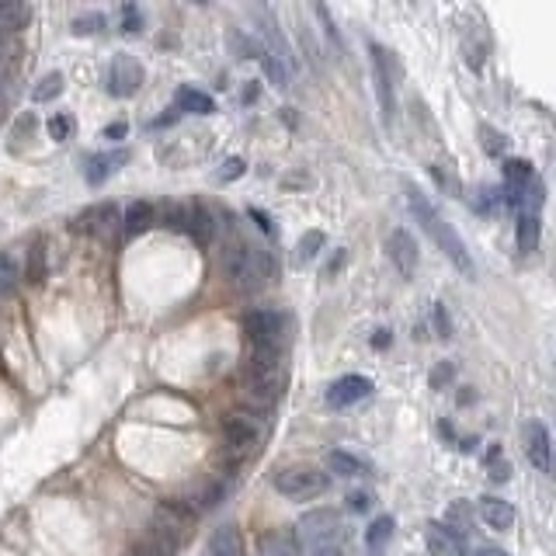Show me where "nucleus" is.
I'll return each instance as SVG.
<instances>
[{
    "instance_id": "nucleus-34",
    "label": "nucleus",
    "mask_w": 556,
    "mask_h": 556,
    "mask_svg": "<svg viewBox=\"0 0 556 556\" xmlns=\"http://www.w3.org/2000/svg\"><path fill=\"white\" fill-rule=\"evenodd\" d=\"M431 174H435V181H438V188H442V192H449V195H463V185H459L456 171H452L449 164H435V167H431Z\"/></svg>"
},
{
    "instance_id": "nucleus-22",
    "label": "nucleus",
    "mask_w": 556,
    "mask_h": 556,
    "mask_svg": "<svg viewBox=\"0 0 556 556\" xmlns=\"http://www.w3.org/2000/svg\"><path fill=\"white\" fill-rule=\"evenodd\" d=\"M153 223H157V216H153L150 202H133V206L126 209V216H122V233L133 240V237H139V233L150 230Z\"/></svg>"
},
{
    "instance_id": "nucleus-48",
    "label": "nucleus",
    "mask_w": 556,
    "mask_h": 556,
    "mask_svg": "<svg viewBox=\"0 0 556 556\" xmlns=\"http://www.w3.org/2000/svg\"><path fill=\"white\" fill-rule=\"evenodd\" d=\"M390 331H376V338H372V348H386V345H390Z\"/></svg>"
},
{
    "instance_id": "nucleus-20",
    "label": "nucleus",
    "mask_w": 556,
    "mask_h": 556,
    "mask_svg": "<svg viewBox=\"0 0 556 556\" xmlns=\"http://www.w3.org/2000/svg\"><path fill=\"white\" fill-rule=\"evenodd\" d=\"M174 112L212 115V112H216V101H212L206 91H199V87L185 84V87H178V94H174Z\"/></svg>"
},
{
    "instance_id": "nucleus-47",
    "label": "nucleus",
    "mask_w": 556,
    "mask_h": 556,
    "mask_svg": "<svg viewBox=\"0 0 556 556\" xmlns=\"http://www.w3.org/2000/svg\"><path fill=\"white\" fill-rule=\"evenodd\" d=\"M129 556H160V553H157V550H153V546H150V543H146V539H143V543H139V546H136V550H133V553H129Z\"/></svg>"
},
{
    "instance_id": "nucleus-4",
    "label": "nucleus",
    "mask_w": 556,
    "mask_h": 556,
    "mask_svg": "<svg viewBox=\"0 0 556 556\" xmlns=\"http://www.w3.org/2000/svg\"><path fill=\"white\" fill-rule=\"evenodd\" d=\"M192 529H195V511L181 501H164L153 511L146 543H150L160 556H174L185 546V539L192 536Z\"/></svg>"
},
{
    "instance_id": "nucleus-45",
    "label": "nucleus",
    "mask_w": 556,
    "mask_h": 556,
    "mask_svg": "<svg viewBox=\"0 0 556 556\" xmlns=\"http://www.w3.org/2000/svg\"><path fill=\"white\" fill-rule=\"evenodd\" d=\"M247 216H251L254 223H258V230H261V233H268V237H272V233H275V226H272V219H268V212H261V209H247Z\"/></svg>"
},
{
    "instance_id": "nucleus-6",
    "label": "nucleus",
    "mask_w": 556,
    "mask_h": 556,
    "mask_svg": "<svg viewBox=\"0 0 556 556\" xmlns=\"http://www.w3.org/2000/svg\"><path fill=\"white\" fill-rule=\"evenodd\" d=\"M272 487L289 501H317L320 494H327L331 477L317 466H285L272 477Z\"/></svg>"
},
{
    "instance_id": "nucleus-12",
    "label": "nucleus",
    "mask_w": 556,
    "mask_h": 556,
    "mask_svg": "<svg viewBox=\"0 0 556 556\" xmlns=\"http://www.w3.org/2000/svg\"><path fill=\"white\" fill-rule=\"evenodd\" d=\"M369 393H372V379L369 376H341V379H334V383L327 386V404H331L334 411H345V407L362 404Z\"/></svg>"
},
{
    "instance_id": "nucleus-25",
    "label": "nucleus",
    "mask_w": 556,
    "mask_h": 556,
    "mask_svg": "<svg viewBox=\"0 0 556 556\" xmlns=\"http://www.w3.org/2000/svg\"><path fill=\"white\" fill-rule=\"evenodd\" d=\"M327 470L351 480V477H365V473H369V463H362V459L351 456L345 449H334V452H327Z\"/></svg>"
},
{
    "instance_id": "nucleus-5",
    "label": "nucleus",
    "mask_w": 556,
    "mask_h": 556,
    "mask_svg": "<svg viewBox=\"0 0 556 556\" xmlns=\"http://www.w3.org/2000/svg\"><path fill=\"white\" fill-rule=\"evenodd\" d=\"M292 532H296V539H299V546H303V553L327 550V546H341V536H345V529H341V518L334 515L331 508L306 511V515L299 518V525Z\"/></svg>"
},
{
    "instance_id": "nucleus-7",
    "label": "nucleus",
    "mask_w": 556,
    "mask_h": 556,
    "mask_svg": "<svg viewBox=\"0 0 556 556\" xmlns=\"http://www.w3.org/2000/svg\"><path fill=\"white\" fill-rule=\"evenodd\" d=\"M261 445V424L254 411H237L223 417V449L230 459H247L254 456Z\"/></svg>"
},
{
    "instance_id": "nucleus-21",
    "label": "nucleus",
    "mask_w": 556,
    "mask_h": 556,
    "mask_svg": "<svg viewBox=\"0 0 556 556\" xmlns=\"http://www.w3.org/2000/svg\"><path fill=\"white\" fill-rule=\"evenodd\" d=\"M480 518H484L494 532H508L511 525H515V508H511L508 501H501V497H484V501H480Z\"/></svg>"
},
{
    "instance_id": "nucleus-32",
    "label": "nucleus",
    "mask_w": 556,
    "mask_h": 556,
    "mask_svg": "<svg viewBox=\"0 0 556 556\" xmlns=\"http://www.w3.org/2000/svg\"><path fill=\"white\" fill-rule=\"evenodd\" d=\"M73 35H101L108 28V18L101 11H87L80 18H73Z\"/></svg>"
},
{
    "instance_id": "nucleus-24",
    "label": "nucleus",
    "mask_w": 556,
    "mask_h": 556,
    "mask_svg": "<svg viewBox=\"0 0 556 556\" xmlns=\"http://www.w3.org/2000/svg\"><path fill=\"white\" fill-rule=\"evenodd\" d=\"M539 233H543V223H539V216H532V212H518V230H515L518 251H522V254L539 251Z\"/></svg>"
},
{
    "instance_id": "nucleus-28",
    "label": "nucleus",
    "mask_w": 556,
    "mask_h": 556,
    "mask_svg": "<svg viewBox=\"0 0 556 556\" xmlns=\"http://www.w3.org/2000/svg\"><path fill=\"white\" fill-rule=\"evenodd\" d=\"M390 536H393V518L390 515H379L376 522L365 529V546H369L372 553H379L386 543H390Z\"/></svg>"
},
{
    "instance_id": "nucleus-39",
    "label": "nucleus",
    "mask_w": 556,
    "mask_h": 556,
    "mask_svg": "<svg viewBox=\"0 0 556 556\" xmlns=\"http://www.w3.org/2000/svg\"><path fill=\"white\" fill-rule=\"evenodd\" d=\"M160 226H171V230H181V226H185V206H178V202H167V206H164V216H160Z\"/></svg>"
},
{
    "instance_id": "nucleus-49",
    "label": "nucleus",
    "mask_w": 556,
    "mask_h": 556,
    "mask_svg": "<svg viewBox=\"0 0 556 556\" xmlns=\"http://www.w3.org/2000/svg\"><path fill=\"white\" fill-rule=\"evenodd\" d=\"M303 556H341V546H327V550H313V553H303Z\"/></svg>"
},
{
    "instance_id": "nucleus-27",
    "label": "nucleus",
    "mask_w": 556,
    "mask_h": 556,
    "mask_svg": "<svg viewBox=\"0 0 556 556\" xmlns=\"http://www.w3.org/2000/svg\"><path fill=\"white\" fill-rule=\"evenodd\" d=\"M21 285V268L11 251H0V296H11Z\"/></svg>"
},
{
    "instance_id": "nucleus-40",
    "label": "nucleus",
    "mask_w": 556,
    "mask_h": 556,
    "mask_svg": "<svg viewBox=\"0 0 556 556\" xmlns=\"http://www.w3.org/2000/svg\"><path fill=\"white\" fill-rule=\"evenodd\" d=\"M139 28H143V14H139L136 4H126V7H122V32L136 35Z\"/></svg>"
},
{
    "instance_id": "nucleus-33",
    "label": "nucleus",
    "mask_w": 556,
    "mask_h": 556,
    "mask_svg": "<svg viewBox=\"0 0 556 556\" xmlns=\"http://www.w3.org/2000/svg\"><path fill=\"white\" fill-rule=\"evenodd\" d=\"M258 63H261V67H265V73H268V80H272V84H278V87H285V84H289V77H292V73L282 67V60H278L275 53H268V46H265V53L258 56Z\"/></svg>"
},
{
    "instance_id": "nucleus-36",
    "label": "nucleus",
    "mask_w": 556,
    "mask_h": 556,
    "mask_svg": "<svg viewBox=\"0 0 556 556\" xmlns=\"http://www.w3.org/2000/svg\"><path fill=\"white\" fill-rule=\"evenodd\" d=\"M46 129H49V136H53L56 143H67V139L73 136V119L67 112H56L53 119L46 122Z\"/></svg>"
},
{
    "instance_id": "nucleus-17",
    "label": "nucleus",
    "mask_w": 556,
    "mask_h": 556,
    "mask_svg": "<svg viewBox=\"0 0 556 556\" xmlns=\"http://www.w3.org/2000/svg\"><path fill=\"white\" fill-rule=\"evenodd\" d=\"M216 226H219L216 216H212V212L202 206V202L185 206V226H181V230H185L199 247H209L212 240H216Z\"/></svg>"
},
{
    "instance_id": "nucleus-31",
    "label": "nucleus",
    "mask_w": 556,
    "mask_h": 556,
    "mask_svg": "<svg viewBox=\"0 0 556 556\" xmlns=\"http://www.w3.org/2000/svg\"><path fill=\"white\" fill-rule=\"evenodd\" d=\"M487 480H490V484H508V480H511V463L501 456V449H497V445L487 452Z\"/></svg>"
},
{
    "instance_id": "nucleus-44",
    "label": "nucleus",
    "mask_w": 556,
    "mask_h": 556,
    "mask_svg": "<svg viewBox=\"0 0 556 556\" xmlns=\"http://www.w3.org/2000/svg\"><path fill=\"white\" fill-rule=\"evenodd\" d=\"M435 327H438V334H442V338H449V334H452L449 313H445V306H442V303H435Z\"/></svg>"
},
{
    "instance_id": "nucleus-37",
    "label": "nucleus",
    "mask_w": 556,
    "mask_h": 556,
    "mask_svg": "<svg viewBox=\"0 0 556 556\" xmlns=\"http://www.w3.org/2000/svg\"><path fill=\"white\" fill-rule=\"evenodd\" d=\"M480 136H484V150L490 153V157H501L504 146H508V139L497 133V129H490V126H480Z\"/></svg>"
},
{
    "instance_id": "nucleus-19",
    "label": "nucleus",
    "mask_w": 556,
    "mask_h": 556,
    "mask_svg": "<svg viewBox=\"0 0 556 556\" xmlns=\"http://www.w3.org/2000/svg\"><path fill=\"white\" fill-rule=\"evenodd\" d=\"M209 556H247V543H244V536H240L237 525H223V529L212 532Z\"/></svg>"
},
{
    "instance_id": "nucleus-11",
    "label": "nucleus",
    "mask_w": 556,
    "mask_h": 556,
    "mask_svg": "<svg viewBox=\"0 0 556 556\" xmlns=\"http://www.w3.org/2000/svg\"><path fill=\"white\" fill-rule=\"evenodd\" d=\"M122 223L119 206L115 202H94L84 212L73 216V233H91V237H108L115 226Z\"/></svg>"
},
{
    "instance_id": "nucleus-1",
    "label": "nucleus",
    "mask_w": 556,
    "mask_h": 556,
    "mask_svg": "<svg viewBox=\"0 0 556 556\" xmlns=\"http://www.w3.org/2000/svg\"><path fill=\"white\" fill-rule=\"evenodd\" d=\"M285 386V369H282V351L268 348H251L244 362V379H240V393H244L247 407L254 414L272 411L282 397Z\"/></svg>"
},
{
    "instance_id": "nucleus-29",
    "label": "nucleus",
    "mask_w": 556,
    "mask_h": 556,
    "mask_svg": "<svg viewBox=\"0 0 556 556\" xmlns=\"http://www.w3.org/2000/svg\"><path fill=\"white\" fill-rule=\"evenodd\" d=\"M324 244H327L324 233H320V230H306L303 237H299V244H296V265H306V261H313L320 251H324Z\"/></svg>"
},
{
    "instance_id": "nucleus-18",
    "label": "nucleus",
    "mask_w": 556,
    "mask_h": 556,
    "mask_svg": "<svg viewBox=\"0 0 556 556\" xmlns=\"http://www.w3.org/2000/svg\"><path fill=\"white\" fill-rule=\"evenodd\" d=\"M258 556H303V546H299L296 532L292 529H268L265 536L258 539Z\"/></svg>"
},
{
    "instance_id": "nucleus-41",
    "label": "nucleus",
    "mask_w": 556,
    "mask_h": 556,
    "mask_svg": "<svg viewBox=\"0 0 556 556\" xmlns=\"http://www.w3.org/2000/svg\"><path fill=\"white\" fill-rule=\"evenodd\" d=\"M452 376H456V365L438 362L435 369H431V390H442L445 383H452Z\"/></svg>"
},
{
    "instance_id": "nucleus-26",
    "label": "nucleus",
    "mask_w": 556,
    "mask_h": 556,
    "mask_svg": "<svg viewBox=\"0 0 556 556\" xmlns=\"http://www.w3.org/2000/svg\"><path fill=\"white\" fill-rule=\"evenodd\" d=\"M42 278H46V247L35 240V244L28 247V254H25V272H21V282L42 285Z\"/></svg>"
},
{
    "instance_id": "nucleus-8",
    "label": "nucleus",
    "mask_w": 556,
    "mask_h": 556,
    "mask_svg": "<svg viewBox=\"0 0 556 556\" xmlns=\"http://www.w3.org/2000/svg\"><path fill=\"white\" fill-rule=\"evenodd\" d=\"M282 331H285V320L278 317L275 310L244 313V334H247V345L251 348L282 351Z\"/></svg>"
},
{
    "instance_id": "nucleus-14",
    "label": "nucleus",
    "mask_w": 556,
    "mask_h": 556,
    "mask_svg": "<svg viewBox=\"0 0 556 556\" xmlns=\"http://www.w3.org/2000/svg\"><path fill=\"white\" fill-rule=\"evenodd\" d=\"M424 543H428V556H466L463 532L452 529V525H445V522H428Z\"/></svg>"
},
{
    "instance_id": "nucleus-30",
    "label": "nucleus",
    "mask_w": 556,
    "mask_h": 556,
    "mask_svg": "<svg viewBox=\"0 0 556 556\" xmlns=\"http://www.w3.org/2000/svg\"><path fill=\"white\" fill-rule=\"evenodd\" d=\"M63 94V73L60 70H53V73H46V77L39 80V84L32 87V101H53V98H60Z\"/></svg>"
},
{
    "instance_id": "nucleus-15",
    "label": "nucleus",
    "mask_w": 556,
    "mask_h": 556,
    "mask_svg": "<svg viewBox=\"0 0 556 556\" xmlns=\"http://www.w3.org/2000/svg\"><path fill=\"white\" fill-rule=\"evenodd\" d=\"M129 157H133V153L129 150H105V153H94V157H87L84 160V181L91 188H98V185H105L108 178H112L115 171H119V167H126L129 164Z\"/></svg>"
},
{
    "instance_id": "nucleus-9",
    "label": "nucleus",
    "mask_w": 556,
    "mask_h": 556,
    "mask_svg": "<svg viewBox=\"0 0 556 556\" xmlns=\"http://www.w3.org/2000/svg\"><path fill=\"white\" fill-rule=\"evenodd\" d=\"M139 87H143V67H139V60L129 53H119L108 63L105 91L112 94V98H133Z\"/></svg>"
},
{
    "instance_id": "nucleus-2",
    "label": "nucleus",
    "mask_w": 556,
    "mask_h": 556,
    "mask_svg": "<svg viewBox=\"0 0 556 556\" xmlns=\"http://www.w3.org/2000/svg\"><path fill=\"white\" fill-rule=\"evenodd\" d=\"M404 195H407V209L414 212L421 230L435 240L438 251H442L463 275H473V258H470V251H466V244H463V237H459L456 226H452L449 219H442V212L431 206L428 195H424L417 185H411V181H404Z\"/></svg>"
},
{
    "instance_id": "nucleus-46",
    "label": "nucleus",
    "mask_w": 556,
    "mask_h": 556,
    "mask_svg": "<svg viewBox=\"0 0 556 556\" xmlns=\"http://www.w3.org/2000/svg\"><path fill=\"white\" fill-rule=\"evenodd\" d=\"M129 126L126 122H112V126H105V139H112V143H119V139H126Z\"/></svg>"
},
{
    "instance_id": "nucleus-16",
    "label": "nucleus",
    "mask_w": 556,
    "mask_h": 556,
    "mask_svg": "<svg viewBox=\"0 0 556 556\" xmlns=\"http://www.w3.org/2000/svg\"><path fill=\"white\" fill-rule=\"evenodd\" d=\"M386 254H390V261L397 265V272L404 278H411L417 272V240L404 230V226H397V230L390 233Z\"/></svg>"
},
{
    "instance_id": "nucleus-42",
    "label": "nucleus",
    "mask_w": 556,
    "mask_h": 556,
    "mask_svg": "<svg viewBox=\"0 0 556 556\" xmlns=\"http://www.w3.org/2000/svg\"><path fill=\"white\" fill-rule=\"evenodd\" d=\"M372 501H376V497H372L369 490H351V494H348V511H369Z\"/></svg>"
},
{
    "instance_id": "nucleus-35",
    "label": "nucleus",
    "mask_w": 556,
    "mask_h": 556,
    "mask_svg": "<svg viewBox=\"0 0 556 556\" xmlns=\"http://www.w3.org/2000/svg\"><path fill=\"white\" fill-rule=\"evenodd\" d=\"M497 206H501V188H490V185L477 188V195H473V209L484 212V216H490V212H494Z\"/></svg>"
},
{
    "instance_id": "nucleus-10",
    "label": "nucleus",
    "mask_w": 556,
    "mask_h": 556,
    "mask_svg": "<svg viewBox=\"0 0 556 556\" xmlns=\"http://www.w3.org/2000/svg\"><path fill=\"white\" fill-rule=\"evenodd\" d=\"M369 53H372V80H376L379 108H383V119L390 122L393 108H397V98H393V53L383 46H376V42L369 46Z\"/></svg>"
},
{
    "instance_id": "nucleus-23",
    "label": "nucleus",
    "mask_w": 556,
    "mask_h": 556,
    "mask_svg": "<svg viewBox=\"0 0 556 556\" xmlns=\"http://www.w3.org/2000/svg\"><path fill=\"white\" fill-rule=\"evenodd\" d=\"M32 21V7L21 4V0H0V35L18 32Z\"/></svg>"
},
{
    "instance_id": "nucleus-13",
    "label": "nucleus",
    "mask_w": 556,
    "mask_h": 556,
    "mask_svg": "<svg viewBox=\"0 0 556 556\" xmlns=\"http://www.w3.org/2000/svg\"><path fill=\"white\" fill-rule=\"evenodd\" d=\"M522 438H525V456H529V463L536 466L539 473H550V456H553L550 428H546L543 421H529L522 428Z\"/></svg>"
},
{
    "instance_id": "nucleus-50",
    "label": "nucleus",
    "mask_w": 556,
    "mask_h": 556,
    "mask_svg": "<svg viewBox=\"0 0 556 556\" xmlns=\"http://www.w3.org/2000/svg\"><path fill=\"white\" fill-rule=\"evenodd\" d=\"M254 98H258V87H247V91H244V101H254Z\"/></svg>"
},
{
    "instance_id": "nucleus-38",
    "label": "nucleus",
    "mask_w": 556,
    "mask_h": 556,
    "mask_svg": "<svg viewBox=\"0 0 556 556\" xmlns=\"http://www.w3.org/2000/svg\"><path fill=\"white\" fill-rule=\"evenodd\" d=\"M244 171H247V164H244V160H240V157H230V160H226V164L216 171V181H223V185H226V181H237V178H244Z\"/></svg>"
},
{
    "instance_id": "nucleus-43",
    "label": "nucleus",
    "mask_w": 556,
    "mask_h": 556,
    "mask_svg": "<svg viewBox=\"0 0 556 556\" xmlns=\"http://www.w3.org/2000/svg\"><path fill=\"white\" fill-rule=\"evenodd\" d=\"M226 490H230V484H223V480H219V484H212L206 490V497H202V508H216V504L226 497Z\"/></svg>"
},
{
    "instance_id": "nucleus-3",
    "label": "nucleus",
    "mask_w": 556,
    "mask_h": 556,
    "mask_svg": "<svg viewBox=\"0 0 556 556\" xmlns=\"http://www.w3.org/2000/svg\"><path fill=\"white\" fill-rule=\"evenodd\" d=\"M219 265H223V278L237 292H258L272 278V254L258 244H247V240H230L223 244L219 254Z\"/></svg>"
}]
</instances>
